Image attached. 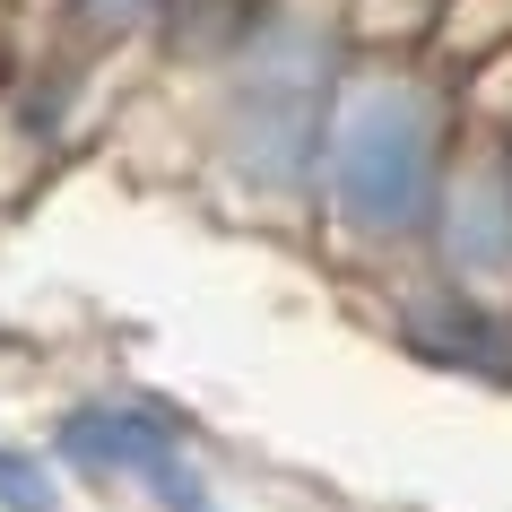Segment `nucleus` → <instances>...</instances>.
Here are the masks:
<instances>
[{
  "label": "nucleus",
  "instance_id": "nucleus-5",
  "mask_svg": "<svg viewBox=\"0 0 512 512\" xmlns=\"http://www.w3.org/2000/svg\"><path fill=\"white\" fill-rule=\"evenodd\" d=\"M408 348L434 356V365H469V374H512V322L486 313L469 287H426V296L400 313Z\"/></svg>",
  "mask_w": 512,
  "mask_h": 512
},
{
  "label": "nucleus",
  "instance_id": "nucleus-8",
  "mask_svg": "<svg viewBox=\"0 0 512 512\" xmlns=\"http://www.w3.org/2000/svg\"><path fill=\"white\" fill-rule=\"evenodd\" d=\"M191 0H61V18H70V35L79 44H139V35H165L174 18H183Z\"/></svg>",
  "mask_w": 512,
  "mask_h": 512
},
{
  "label": "nucleus",
  "instance_id": "nucleus-6",
  "mask_svg": "<svg viewBox=\"0 0 512 512\" xmlns=\"http://www.w3.org/2000/svg\"><path fill=\"white\" fill-rule=\"evenodd\" d=\"M512 44V0H443L434 9V27H426V53L434 61V79L452 87L460 70H478V61H495Z\"/></svg>",
  "mask_w": 512,
  "mask_h": 512
},
{
  "label": "nucleus",
  "instance_id": "nucleus-10",
  "mask_svg": "<svg viewBox=\"0 0 512 512\" xmlns=\"http://www.w3.org/2000/svg\"><path fill=\"white\" fill-rule=\"evenodd\" d=\"M0 512H61V469L35 443H0Z\"/></svg>",
  "mask_w": 512,
  "mask_h": 512
},
{
  "label": "nucleus",
  "instance_id": "nucleus-7",
  "mask_svg": "<svg viewBox=\"0 0 512 512\" xmlns=\"http://www.w3.org/2000/svg\"><path fill=\"white\" fill-rule=\"evenodd\" d=\"M443 0H339L330 18H339V44L365 61H417L426 53V27Z\"/></svg>",
  "mask_w": 512,
  "mask_h": 512
},
{
  "label": "nucleus",
  "instance_id": "nucleus-1",
  "mask_svg": "<svg viewBox=\"0 0 512 512\" xmlns=\"http://www.w3.org/2000/svg\"><path fill=\"white\" fill-rule=\"evenodd\" d=\"M348 79L339 18L313 0H252L209 61V165L243 209H304L322 174L330 96Z\"/></svg>",
  "mask_w": 512,
  "mask_h": 512
},
{
  "label": "nucleus",
  "instance_id": "nucleus-3",
  "mask_svg": "<svg viewBox=\"0 0 512 512\" xmlns=\"http://www.w3.org/2000/svg\"><path fill=\"white\" fill-rule=\"evenodd\" d=\"M426 235L443 252V287H469V296L504 287L512 278V148L469 139L460 157H443Z\"/></svg>",
  "mask_w": 512,
  "mask_h": 512
},
{
  "label": "nucleus",
  "instance_id": "nucleus-9",
  "mask_svg": "<svg viewBox=\"0 0 512 512\" xmlns=\"http://www.w3.org/2000/svg\"><path fill=\"white\" fill-rule=\"evenodd\" d=\"M452 113L469 122V139H495V148H512V44L495 61H478V70H460L452 87Z\"/></svg>",
  "mask_w": 512,
  "mask_h": 512
},
{
  "label": "nucleus",
  "instance_id": "nucleus-2",
  "mask_svg": "<svg viewBox=\"0 0 512 512\" xmlns=\"http://www.w3.org/2000/svg\"><path fill=\"white\" fill-rule=\"evenodd\" d=\"M452 157V96L417 61H356L330 96L313 200L356 252H400L426 235Z\"/></svg>",
  "mask_w": 512,
  "mask_h": 512
},
{
  "label": "nucleus",
  "instance_id": "nucleus-4",
  "mask_svg": "<svg viewBox=\"0 0 512 512\" xmlns=\"http://www.w3.org/2000/svg\"><path fill=\"white\" fill-rule=\"evenodd\" d=\"M174 452H183V426L157 400H70L53 417V469L96 486H139Z\"/></svg>",
  "mask_w": 512,
  "mask_h": 512
}]
</instances>
